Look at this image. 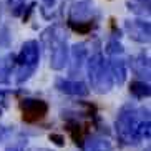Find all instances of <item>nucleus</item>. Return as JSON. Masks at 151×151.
Listing matches in <instances>:
<instances>
[{"mask_svg":"<svg viewBox=\"0 0 151 151\" xmlns=\"http://www.w3.org/2000/svg\"><path fill=\"white\" fill-rule=\"evenodd\" d=\"M146 118H150L148 110H143V108L136 110L131 105L121 108L116 118V134L120 141L123 145H136L141 141L138 136V128H139V123Z\"/></svg>","mask_w":151,"mask_h":151,"instance_id":"obj_1","label":"nucleus"},{"mask_svg":"<svg viewBox=\"0 0 151 151\" xmlns=\"http://www.w3.org/2000/svg\"><path fill=\"white\" fill-rule=\"evenodd\" d=\"M88 73H90V80H91V86L96 93L110 91L111 85H113V76H111V71L101 62V57H95L90 60Z\"/></svg>","mask_w":151,"mask_h":151,"instance_id":"obj_2","label":"nucleus"},{"mask_svg":"<svg viewBox=\"0 0 151 151\" xmlns=\"http://www.w3.org/2000/svg\"><path fill=\"white\" fill-rule=\"evenodd\" d=\"M20 108H22V115L23 120L28 121V123H33V121L42 120L47 111H48V105L43 101V100H23L20 103Z\"/></svg>","mask_w":151,"mask_h":151,"instance_id":"obj_3","label":"nucleus"},{"mask_svg":"<svg viewBox=\"0 0 151 151\" xmlns=\"http://www.w3.org/2000/svg\"><path fill=\"white\" fill-rule=\"evenodd\" d=\"M57 88L60 91L67 95H73V96H86L90 93V90L86 88V85L81 81H70V80H57Z\"/></svg>","mask_w":151,"mask_h":151,"instance_id":"obj_4","label":"nucleus"},{"mask_svg":"<svg viewBox=\"0 0 151 151\" xmlns=\"http://www.w3.org/2000/svg\"><path fill=\"white\" fill-rule=\"evenodd\" d=\"M83 151H115L113 145L106 138H90L83 143Z\"/></svg>","mask_w":151,"mask_h":151,"instance_id":"obj_5","label":"nucleus"},{"mask_svg":"<svg viewBox=\"0 0 151 151\" xmlns=\"http://www.w3.org/2000/svg\"><path fill=\"white\" fill-rule=\"evenodd\" d=\"M129 91H131V95H134L136 98L150 96V86H148V83H145V81H133V83L129 85Z\"/></svg>","mask_w":151,"mask_h":151,"instance_id":"obj_6","label":"nucleus"},{"mask_svg":"<svg viewBox=\"0 0 151 151\" xmlns=\"http://www.w3.org/2000/svg\"><path fill=\"white\" fill-rule=\"evenodd\" d=\"M67 63V52L65 48H55L53 53H52V67L55 70H60V68L65 67Z\"/></svg>","mask_w":151,"mask_h":151,"instance_id":"obj_7","label":"nucleus"},{"mask_svg":"<svg viewBox=\"0 0 151 151\" xmlns=\"http://www.w3.org/2000/svg\"><path fill=\"white\" fill-rule=\"evenodd\" d=\"M70 27L73 28V30L80 32V33H86V32H90V28H91V25H90V23H83V25H81V23H78V25H76V23L70 22Z\"/></svg>","mask_w":151,"mask_h":151,"instance_id":"obj_8","label":"nucleus"},{"mask_svg":"<svg viewBox=\"0 0 151 151\" xmlns=\"http://www.w3.org/2000/svg\"><path fill=\"white\" fill-rule=\"evenodd\" d=\"M50 141H53L57 146H65V136H63V134L52 133L50 134Z\"/></svg>","mask_w":151,"mask_h":151,"instance_id":"obj_9","label":"nucleus"},{"mask_svg":"<svg viewBox=\"0 0 151 151\" xmlns=\"http://www.w3.org/2000/svg\"><path fill=\"white\" fill-rule=\"evenodd\" d=\"M5 151H30L25 145H22V143H17V145H12V146H9Z\"/></svg>","mask_w":151,"mask_h":151,"instance_id":"obj_10","label":"nucleus"},{"mask_svg":"<svg viewBox=\"0 0 151 151\" xmlns=\"http://www.w3.org/2000/svg\"><path fill=\"white\" fill-rule=\"evenodd\" d=\"M10 134V129L5 128V126H0V141H4L5 138Z\"/></svg>","mask_w":151,"mask_h":151,"instance_id":"obj_11","label":"nucleus"},{"mask_svg":"<svg viewBox=\"0 0 151 151\" xmlns=\"http://www.w3.org/2000/svg\"><path fill=\"white\" fill-rule=\"evenodd\" d=\"M33 151H52V150H48V148H37V150H33Z\"/></svg>","mask_w":151,"mask_h":151,"instance_id":"obj_12","label":"nucleus"},{"mask_svg":"<svg viewBox=\"0 0 151 151\" xmlns=\"http://www.w3.org/2000/svg\"><path fill=\"white\" fill-rule=\"evenodd\" d=\"M146 151H150V148H146Z\"/></svg>","mask_w":151,"mask_h":151,"instance_id":"obj_13","label":"nucleus"}]
</instances>
